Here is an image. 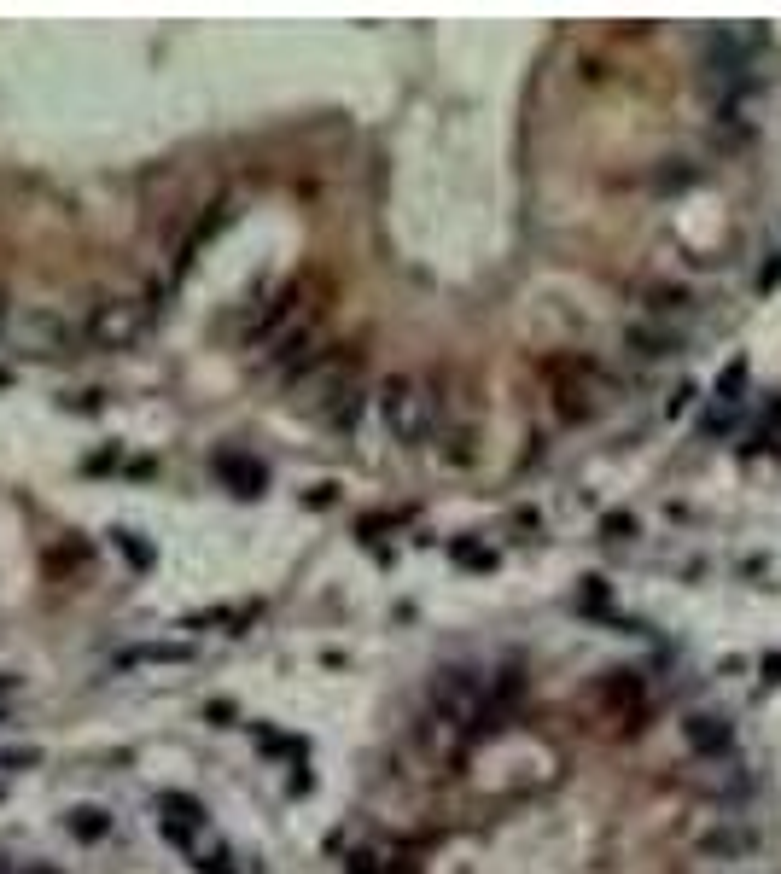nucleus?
I'll use <instances>...</instances> for the list:
<instances>
[{
  "label": "nucleus",
  "mask_w": 781,
  "mask_h": 874,
  "mask_svg": "<svg viewBox=\"0 0 781 874\" xmlns=\"http://www.w3.org/2000/svg\"><path fill=\"white\" fill-rule=\"evenodd\" d=\"M624 344H630V356H642V362H671L682 350V333L671 327V321H630L624 327Z\"/></svg>",
  "instance_id": "nucleus-10"
},
{
  "label": "nucleus",
  "mask_w": 781,
  "mask_h": 874,
  "mask_svg": "<svg viewBox=\"0 0 781 874\" xmlns=\"http://www.w3.org/2000/svg\"><path fill=\"white\" fill-rule=\"evenodd\" d=\"M193 869H199V874H234V863H228L222 845H210V851L199 845V851H193Z\"/></svg>",
  "instance_id": "nucleus-20"
},
{
  "label": "nucleus",
  "mask_w": 781,
  "mask_h": 874,
  "mask_svg": "<svg viewBox=\"0 0 781 874\" xmlns=\"http://www.w3.org/2000/svg\"><path fill=\"white\" fill-rule=\"evenodd\" d=\"M216 472L234 484V496H257V490H263V478H269V472L257 467V461H245V455H216Z\"/></svg>",
  "instance_id": "nucleus-14"
},
{
  "label": "nucleus",
  "mask_w": 781,
  "mask_h": 874,
  "mask_svg": "<svg viewBox=\"0 0 781 874\" xmlns=\"http://www.w3.org/2000/svg\"><path fill=\"white\" fill-rule=\"evenodd\" d=\"M700 770H712V775H688V787L700 793V799H712V805H723V810H735L741 799L752 793V775L741 770V764H700Z\"/></svg>",
  "instance_id": "nucleus-9"
},
{
  "label": "nucleus",
  "mask_w": 781,
  "mask_h": 874,
  "mask_svg": "<svg viewBox=\"0 0 781 874\" xmlns=\"http://www.w3.org/2000/svg\"><path fill=\"white\" fill-rule=\"evenodd\" d=\"M111 542H117V548L129 554V566H152V548H140L135 531H111Z\"/></svg>",
  "instance_id": "nucleus-22"
},
{
  "label": "nucleus",
  "mask_w": 781,
  "mask_h": 874,
  "mask_svg": "<svg viewBox=\"0 0 781 874\" xmlns=\"http://www.w3.org/2000/svg\"><path fill=\"white\" fill-rule=\"evenodd\" d=\"M449 560H455V566H467V572H490V566H496V554H490L484 542H473V537H455V542H449Z\"/></svg>",
  "instance_id": "nucleus-17"
},
{
  "label": "nucleus",
  "mask_w": 781,
  "mask_h": 874,
  "mask_svg": "<svg viewBox=\"0 0 781 874\" xmlns=\"http://www.w3.org/2000/svg\"><path fill=\"white\" fill-rule=\"evenodd\" d=\"M682 746L694 752V764L729 758V752H735V717H723V711H694V717H682Z\"/></svg>",
  "instance_id": "nucleus-7"
},
{
  "label": "nucleus",
  "mask_w": 781,
  "mask_h": 874,
  "mask_svg": "<svg viewBox=\"0 0 781 874\" xmlns=\"http://www.w3.org/2000/svg\"><path fill=\"white\" fill-rule=\"evenodd\" d=\"M292 403L350 432L362 420V356L356 350H321L304 373H292Z\"/></svg>",
  "instance_id": "nucleus-1"
},
{
  "label": "nucleus",
  "mask_w": 781,
  "mask_h": 874,
  "mask_svg": "<svg viewBox=\"0 0 781 874\" xmlns=\"http://www.w3.org/2000/svg\"><path fill=\"white\" fill-rule=\"evenodd\" d=\"M82 333H88L94 350H129V344L146 333V309L129 303V298H105V303H94V315H88Z\"/></svg>",
  "instance_id": "nucleus-6"
},
{
  "label": "nucleus",
  "mask_w": 781,
  "mask_h": 874,
  "mask_svg": "<svg viewBox=\"0 0 781 874\" xmlns=\"http://www.w3.org/2000/svg\"><path fill=\"white\" fill-rule=\"evenodd\" d=\"M694 397H700L694 385H682V391H671V408H665V414H671V420H682V414L694 408Z\"/></svg>",
  "instance_id": "nucleus-23"
},
{
  "label": "nucleus",
  "mask_w": 781,
  "mask_h": 874,
  "mask_svg": "<svg viewBox=\"0 0 781 874\" xmlns=\"http://www.w3.org/2000/svg\"><path fill=\"white\" fill-rule=\"evenodd\" d=\"M578 606H583V612H595V618H607V583H601V577H583Z\"/></svg>",
  "instance_id": "nucleus-21"
},
{
  "label": "nucleus",
  "mask_w": 781,
  "mask_h": 874,
  "mask_svg": "<svg viewBox=\"0 0 781 874\" xmlns=\"http://www.w3.org/2000/svg\"><path fill=\"white\" fill-rule=\"evenodd\" d=\"M776 280H781V251H770V263H764V274H758V286H764V292H770V286H776Z\"/></svg>",
  "instance_id": "nucleus-24"
},
{
  "label": "nucleus",
  "mask_w": 781,
  "mask_h": 874,
  "mask_svg": "<svg viewBox=\"0 0 781 874\" xmlns=\"http://www.w3.org/2000/svg\"><path fill=\"white\" fill-rule=\"evenodd\" d=\"M741 391H747V362H729V368L717 373V408L735 414L741 408Z\"/></svg>",
  "instance_id": "nucleus-16"
},
{
  "label": "nucleus",
  "mask_w": 781,
  "mask_h": 874,
  "mask_svg": "<svg viewBox=\"0 0 781 874\" xmlns=\"http://www.w3.org/2000/svg\"><path fill=\"white\" fill-rule=\"evenodd\" d=\"M344 874H414V869H408L397 851H385V845H356L344 857Z\"/></svg>",
  "instance_id": "nucleus-13"
},
{
  "label": "nucleus",
  "mask_w": 781,
  "mask_h": 874,
  "mask_svg": "<svg viewBox=\"0 0 781 874\" xmlns=\"http://www.w3.org/2000/svg\"><path fill=\"white\" fill-rule=\"evenodd\" d=\"M543 379L554 385V414L566 420V426H578L595 414V397H607V373L595 368L589 356H548L543 362Z\"/></svg>",
  "instance_id": "nucleus-2"
},
{
  "label": "nucleus",
  "mask_w": 781,
  "mask_h": 874,
  "mask_svg": "<svg viewBox=\"0 0 781 874\" xmlns=\"http://www.w3.org/2000/svg\"><path fill=\"white\" fill-rule=\"evenodd\" d=\"M12 333V298H6V286H0V338Z\"/></svg>",
  "instance_id": "nucleus-26"
},
{
  "label": "nucleus",
  "mask_w": 781,
  "mask_h": 874,
  "mask_svg": "<svg viewBox=\"0 0 781 874\" xmlns=\"http://www.w3.org/2000/svg\"><path fill=\"white\" fill-rule=\"evenodd\" d=\"M70 834H76V840H105V834H111V816H105V810H88V805L70 810Z\"/></svg>",
  "instance_id": "nucleus-18"
},
{
  "label": "nucleus",
  "mask_w": 781,
  "mask_h": 874,
  "mask_svg": "<svg viewBox=\"0 0 781 874\" xmlns=\"http://www.w3.org/2000/svg\"><path fill=\"white\" fill-rule=\"evenodd\" d=\"M758 671H764V682L776 688V682H781V653H764V659H758Z\"/></svg>",
  "instance_id": "nucleus-25"
},
{
  "label": "nucleus",
  "mask_w": 781,
  "mask_h": 874,
  "mask_svg": "<svg viewBox=\"0 0 781 874\" xmlns=\"http://www.w3.org/2000/svg\"><path fill=\"white\" fill-rule=\"evenodd\" d=\"M694 851L706 857V863H747V857H758V828H752L747 816H735V810H723V816H712L706 828H694Z\"/></svg>",
  "instance_id": "nucleus-5"
},
{
  "label": "nucleus",
  "mask_w": 781,
  "mask_h": 874,
  "mask_svg": "<svg viewBox=\"0 0 781 874\" xmlns=\"http://www.w3.org/2000/svg\"><path fill=\"white\" fill-rule=\"evenodd\" d=\"M688 303H694V292L677 286V280H647V286H642L647 321H677V315H688Z\"/></svg>",
  "instance_id": "nucleus-11"
},
{
  "label": "nucleus",
  "mask_w": 781,
  "mask_h": 874,
  "mask_svg": "<svg viewBox=\"0 0 781 874\" xmlns=\"http://www.w3.org/2000/svg\"><path fill=\"white\" fill-rule=\"evenodd\" d=\"M6 338H12V350H24V356H70L88 333H82L70 315L35 303V309H18V315H12V333Z\"/></svg>",
  "instance_id": "nucleus-4"
},
{
  "label": "nucleus",
  "mask_w": 781,
  "mask_h": 874,
  "mask_svg": "<svg viewBox=\"0 0 781 874\" xmlns=\"http://www.w3.org/2000/svg\"><path fill=\"white\" fill-rule=\"evenodd\" d=\"M630 537H642L636 513H601V542H630Z\"/></svg>",
  "instance_id": "nucleus-19"
},
{
  "label": "nucleus",
  "mask_w": 781,
  "mask_h": 874,
  "mask_svg": "<svg viewBox=\"0 0 781 874\" xmlns=\"http://www.w3.org/2000/svg\"><path fill=\"white\" fill-rule=\"evenodd\" d=\"M595 700H601V706H607L618 723H630V729H642L647 706H653V694H647V676H642V671H612V676H601Z\"/></svg>",
  "instance_id": "nucleus-8"
},
{
  "label": "nucleus",
  "mask_w": 781,
  "mask_h": 874,
  "mask_svg": "<svg viewBox=\"0 0 781 874\" xmlns=\"http://www.w3.org/2000/svg\"><path fill=\"white\" fill-rule=\"evenodd\" d=\"M432 414H438V403L426 397V385H420V379H408V373L385 379V391H379V420H385L391 443L420 449V443L432 437Z\"/></svg>",
  "instance_id": "nucleus-3"
},
{
  "label": "nucleus",
  "mask_w": 781,
  "mask_h": 874,
  "mask_svg": "<svg viewBox=\"0 0 781 874\" xmlns=\"http://www.w3.org/2000/svg\"><path fill=\"white\" fill-rule=\"evenodd\" d=\"M187 659H193L187 641H146V647H123L117 653L123 671H135V665H187Z\"/></svg>",
  "instance_id": "nucleus-12"
},
{
  "label": "nucleus",
  "mask_w": 781,
  "mask_h": 874,
  "mask_svg": "<svg viewBox=\"0 0 781 874\" xmlns=\"http://www.w3.org/2000/svg\"><path fill=\"white\" fill-rule=\"evenodd\" d=\"M158 805L170 810V828H187V834L204 828V805H199V799H187V793H158Z\"/></svg>",
  "instance_id": "nucleus-15"
}]
</instances>
